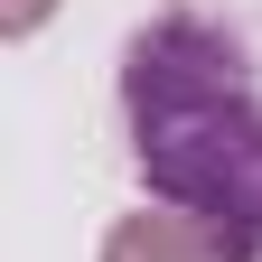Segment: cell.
Instances as JSON below:
<instances>
[{
    "instance_id": "cell-1",
    "label": "cell",
    "mask_w": 262,
    "mask_h": 262,
    "mask_svg": "<svg viewBox=\"0 0 262 262\" xmlns=\"http://www.w3.org/2000/svg\"><path fill=\"white\" fill-rule=\"evenodd\" d=\"M122 113L141 178L178 215H206L234 244H262V94L225 28L187 10L150 19L122 56Z\"/></svg>"
},
{
    "instance_id": "cell-2",
    "label": "cell",
    "mask_w": 262,
    "mask_h": 262,
    "mask_svg": "<svg viewBox=\"0 0 262 262\" xmlns=\"http://www.w3.org/2000/svg\"><path fill=\"white\" fill-rule=\"evenodd\" d=\"M103 262H244V244L225 234V225L169 206V215H122L113 244H103Z\"/></svg>"
},
{
    "instance_id": "cell-3",
    "label": "cell",
    "mask_w": 262,
    "mask_h": 262,
    "mask_svg": "<svg viewBox=\"0 0 262 262\" xmlns=\"http://www.w3.org/2000/svg\"><path fill=\"white\" fill-rule=\"evenodd\" d=\"M47 10H56V0H0V28H10V38H28Z\"/></svg>"
}]
</instances>
